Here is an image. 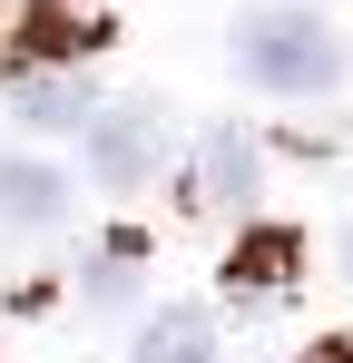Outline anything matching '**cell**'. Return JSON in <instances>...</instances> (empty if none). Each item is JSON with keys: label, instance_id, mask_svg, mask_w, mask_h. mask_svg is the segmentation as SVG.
<instances>
[{"label": "cell", "instance_id": "6da1fadb", "mask_svg": "<svg viewBox=\"0 0 353 363\" xmlns=\"http://www.w3.org/2000/svg\"><path fill=\"white\" fill-rule=\"evenodd\" d=\"M235 40V69L255 79V89H275V99H314V89H334L344 79V40L314 20V10H245L226 30Z\"/></svg>", "mask_w": 353, "mask_h": 363}, {"label": "cell", "instance_id": "7a4b0ae2", "mask_svg": "<svg viewBox=\"0 0 353 363\" xmlns=\"http://www.w3.org/2000/svg\"><path fill=\"white\" fill-rule=\"evenodd\" d=\"M157 157H167V108H157V99H118V108H99V128H89V167H99V186L138 196V186L157 177Z\"/></svg>", "mask_w": 353, "mask_h": 363}, {"label": "cell", "instance_id": "3957f363", "mask_svg": "<svg viewBox=\"0 0 353 363\" xmlns=\"http://www.w3.org/2000/svg\"><path fill=\"white\" fill-rule=\"evenodd\" d=\"M10 108L20 128H40V138H89L99 128V89H89V69H20V89H10Z\"/></svg>", "mask_w": 353, "mask_h": 363}, {"label": "cell", "instance_id": "277c9868", "mask_svg": "<svg viewBox=\"0 0 353 363\" xmlns=\"http://www.w3.org/2000/svg\"><path fill=\"white\" fill-rule=\"evenodd\" d=\"M196 206H206V216H245V206H255V138L226 128V118L196 138Z\"/></svg>", "mask_w": 353, "mask_h": 363}, {"label": "cell", "instance_id": "5b68a950", "mask_svg": "<svg viewBox=\"0 0 353 363\" xmlns=\"http://www.w3.org/2000/svg\"><path fill=\"white\" fill-rule=\"evenodd\" d=\"M128 363H216L206 304H157V314L138 324V354H128Z\"/></svg>", "mask_w": 353, "mask_h": 363}, {"label": "cell", "instance_id": "8992f818", "mask_svg": "<svg viewBox=\"0 0 353 363\" xmlns=\"http://www.w3.org/2000/svg\"><path fill=\"white\" fill-rule=\"evenodd\" d=\"M69 216V177L30 167V157H0V226H59Z\"/></svg>", "mask_w": 353, "mask_h": 363}, {"label": "cell", "instance_id": "52a82bcc", "mask_svg": "<svg viewBox=\"0 0 353 363\" xmlns=\"http://www.w3.org/2000/svg\"><path fill=\"white\" fill-rule=\"evenodd\" d=\"M99 40H108V30H99V20H69L59 0H50V10H30V30H20V50H30L40 69H79Z\"/></svg>", "mask_w": 353, "mask_h": 363}, {"label": "cell", "instance_id": "ba28073f", "mask_svg": "<svg viewBox=\"0 0 353 363\" xmlns=\"http://www.w3.org/2000/svg\"><path fill=\"white\" fill-rule=\"evenodd\" d=\"M294 265H304V236H285V226H255V236L226 255V275H235V285H255V295H265V285H285Z\"/></svg>", "mask_w": 353, "mask_h": 363}, {"label": "cell", "instance_id": "9c48e42d", "mask_svg": "<svg viewBox=\"0 0 353 363\" xmlns=\"http://www.w3.org/2000/svg\"><path fill=\"white\" fill-rule=\"evenodd\" d=\"M304 363H353V344H314V354H304Z\"/></svg>", "mask_w": 353, "mask_h": 363}, {"label": "cell", "instance_id": "30bf717a", "mask_svg": "<svg viewBox=\"0 0 353 363\" xmlns=\"http://www.w3.org/2000/svg\"><path fill=\"white\" fill-rule=\"evenodd\" d=\"M344 275H353V226H344Z\"/></svg>", "mask_w": 353, "mask_h": 363}, {"label": "cell", "instance_id": "8fae6325", "mask_svg": "<svg viewBox=\"0 0 353 363\" xmlns=\"http://www.w3.org/2000/svg\"><path fill=\"white\" fill-rule=\"evenodd\" d=\"M294 10H304V0H294Z\"/></svg>", "mask_w": 353, "mask_h": 363}]
</instances>
